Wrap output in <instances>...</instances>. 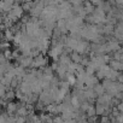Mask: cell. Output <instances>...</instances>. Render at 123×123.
<instances>
[{
  "label": "cell",
  "mask_w": 123,
  "mask_h": 123,
  "mask_svg": "<svg viewBox=\"0 0 123 123\" xmlns=\"http://www.w3.org/2000/svg\"><path fill=\"white\" fill-rule=\"evenodd\" d=\"M86 113H87L88 117H94V116H97V115H95V107L91 105V106L88 107V110L86 111Z\"/></svg>",
  "instance_id": "6da1fadb"
}]
</instances>
